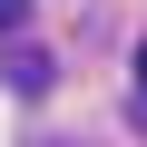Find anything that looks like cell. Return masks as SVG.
<instances>
[{
  "label": "cell",
  "mask_w": 147,
  "mask_h": 147,
  "mask_svg": "<svg viewBox=\"0 0 147 147\" xmlns=\"http://www.w3.org/2000/svg\"><path fill=\"white\" fill-rule=\"evenodd\" d=\"M10 88H30V98L49 88V59H39V49H10Z\"/></svg>",
  "instance_id": "6da1fadb"
},
{
  "label": "cell",
  "mask_w": 147,
  "mask_h": 147,
  "mask_svg": "<svg viewBox=\"0 0 147 147\" xmlns=\"http://www.w3.org/2000/svg\"><path fill=\"white\" fill-rule=\"evenodd\" d=\"M20 20H30V0H0V30H20Z\"/></svg>",
  "instance_id": "7a4b0ae2"
},
{
  "label": "cell",
  "mask_w": 147,
  "mask_h": 147,
  "mask_svg": "<svg viewBox=\"0 0 147 147\" xmlns=\"http://www.w3.org/2000/svg\"><path fill=\"white\" fill-rule=\"evenodd\" d=\"M137 98H147V49H137Z\"/></svg>",
  "instance_id": "3957f363"
}]
</instances>
